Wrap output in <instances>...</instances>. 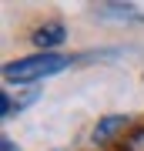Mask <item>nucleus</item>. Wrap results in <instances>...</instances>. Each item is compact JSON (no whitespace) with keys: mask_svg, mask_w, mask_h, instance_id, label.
Here are the masks:
<instances>
[{"mask_svg":"<svg viewBox=\"0 0 144 151\" xmlns=\"http://www.w3.org/2000/svg\"><path fill=\"white\" fill-rule=\"evenodd\" d=\"M64 37H67V27H64V24H57V20H50V24H44V27L34 30V44H37L44 54H50L54 47H60Z\"/></svg>","mask_w":144,"mask_h":151,"instance_id":"obj_2","label":"nucleus"},{"mask_svg":"<svg viewBox=\"0 0 144 151\" xmlns=\"http://www.w3.org/2000/svg\"><path fill=\"white\" fill-rule=\"evenodd\" d=\"M0 151H20V148H17L10 138H4V141H0Z\"/></svg>","mask_w":144,"mask_h":151,"instance_id":"obj_4","label":"nucleus"},{"mask_svg":"<svg viewBox=\"0 0 144 151\" xmlns=\"http://www.w3.org/2000/svg\"><path fill=\"white\" fill-rule=\"evenodd\" d=\"M64 67H70V57L57 54V50H50V54H37L30 57H20V60H10V64L4 67V77L10 84H30V81H40V77H50V74H60Z\"/></svg>","mask_w":144,"mask_h":151,"instance_id":"obj_1","label":"nucleus"},{"mask_svg":"<svg viewBox=\"0 0 144 151\" xmlns=\"http://www.w3.org/2000/svg\"><path fill=\"white\" fill-rule=\"evenodd\" d=\"M121 124H124L121 114H111V118H104L101 124H97V131L91 134V141H94V145H104V141H111L114 134H117V128H121Z\"/></svg>","mask_w":144,"mask_h":151,"instance_id":"obj_3","label":"nucleus"}]
</instances>
